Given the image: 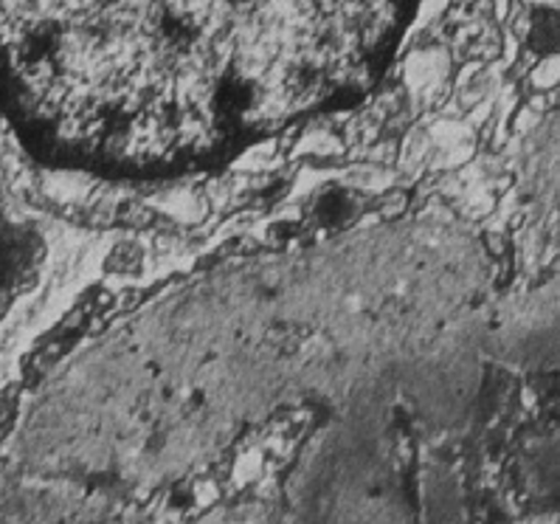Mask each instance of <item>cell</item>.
<instances>
[{
	"label": "cell",
	"mask_w": 560,
	"mask_h": 524,
	"mask_svg": "<svg viewBox=\"0 0 560 524\" xmlns=\"http://www.w3.org/2000/svg\"><path fill=\"white\" fill-rule=\"evenodd\" d=\"M422 0H0V110L60 170H214L366 100Z\"/></svg>",
	"instance_id": "1"
}]
</instances>
